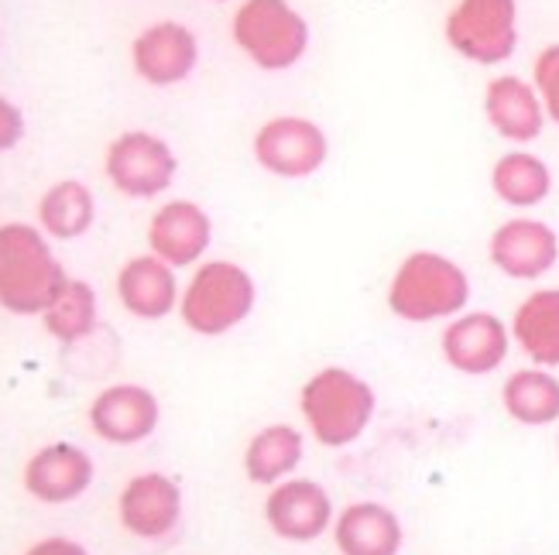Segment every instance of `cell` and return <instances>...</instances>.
Masks as SVG:
<instances>
[{
	"instance_id": "cell-1",
	"label": "cell",
	"mask_w": 559,
	"mask_h": 555,
	"mask_svg": "<svg viewBox=\"0 0 559 555\" xmlns=\"http://www.w3.org/2000/svg\"><path fill=\"white\" fill-rule=\"evenodd\" d=\"M471 305V278L440 251H412L388 281V309L412 326L450 323Z\"/></svg>"
},
{
	"instance_id": "cell-2",
	"label": "cell",
	"mask_w": 559,
	"mask_h": 555,
	"mask_svg": "<svg viewBox=\"0 0 559 555\" xmlns=\"http://www.w3.org/2000/svg\"><path fill=\"white\" fill-rule=\"evenodd\" d=\"M378 395L368 381L347 367L316 371L299 388V415L309 436L323 449L354 446L371 429Z\"/></svg>"
},
{
	"instance_id": "cell-3",
	"label": "cell",
	"mask_w": 559,
	"mask_h": 555,
	"mask_svg": "<svg viewBox=\"0 0 559 555\" xmlns=\"http://www.w3.org/2000/svg\"><path fill=\"white\" fill-rule=\"evenodd\" d=\"M69 281L48 237L32 224H0V309L41 316Z\"/></svg>"
},
{
	"instance_id": "cell-4",
	"label": "cell",
	"mask_w": 559,
	"mask_h": 555,
	"mask_svg": "<svg viewBox=\"0 0 559 555\" xmlns=\"http://www.w3.org/2000/svg\"><path fill=\"white\" fill-rule=\"evenodd\" d=\"M258 302V285L237 261H203L179 295V316L197 336H227L245 323Z\"/></svg>"
},
{
	"instance_id": "cell-5",
	"label": "cell",
	"mask_w": 559,
	"mask_h": 555,
	"mask_svg": "<svg viewBox=\"0 0 559 555\" xmlns=\"http://www.w3.org/2000/svg\"><path fill=\"white\" fill-rule=\"evenodd\" d=\"M234 45L264 72H285L309 48V24L288 0H245L230 21Z\"/></svg>"
},
{
	"instance_id": "cell-6",
	"label": "cell",
	"mask_w": 559,
	"mask_h": 555,
	"mask_svg": "<svg viewBox=\"0 0 559 555\" xmlns=\"http://www.w3.org/2000/svg\"><path fill=\"white\" fill-rule=\"evenodd\" d=\"M443 35L460 59L501 65L519 48V0H456Z\"/></svg>"
},
{
	"instance_id": "cell-7",
	"label": "cell",
	"mask_w": 559,
	"mask_h": 555,
	"mask_svg": "<svg viewBox=\"0 0 559 555\" xmlns=\"http://www.w3.org/2000/svg\"><path fill=\"white\" fill-rule=\"evenodd\" d=\"M104 172L110 185L128 200H155L173 189L179 176V158L152 131H124L110 141Z\"/></svg>"
},
{
	"instance_id": "cell-8",
	"label": "cell",
	"mask_w": 559,
	"mask_h": 555,
	"mask_svg": "<svg viewBox=\"0 0 559 555\" xmlns=\"http://www.w3.org/2000/svg\"><path fill=\"white\" fill-rule=\"evenodd\" d=\"M330 158L326 131L309 117L278 113L254 134V161L278 179H309Z\"/></svg>"
},
{
	"instance_id": "cell-9",
	"label": "cell",
	"mask_w": 559,
	"mask_h": 555,
	"mask_svg": "<svg viewBox=\"0 0 559 555\" xmlns=\"http://www.w3.org/2000/svg\"><path fill=\"white\" fill-rule=\"evenodd\" d=\"M261 515L269 532L292 545H309L323 539L336 518L330 491L309 476H288L282 484L269 487Z\"/></svg>"
},
{
	"instance_id": "cell-10",
	"label": "cell",
	"mask_w": 559,
	"mask_h": 555,
	"mask_svg": "<svg viewBox=\"0 0 559 555\" xmlns=\"http://www.w3.org/2000/svg\"><path fill=\"white\" fill-rule=\"evenodd\" d=\"M512 350V329L495 312L464 309L440 333V353L456 374H495Z\"/></svg>"
},
{
	"instance_id": "cell-11",
	"label": "cell",
	"mask_w": 559,
	"mask_h": 555,
	"mask_svg": "<svg viewBox=\"0 0 559 555\" xmlns=\"http://www.w3.org/2000/svg\"><path fill=\"white\" fill-rule=\"evenodd\" d=\"M117 521L134 539H168L182 524V487L158 470L131 476L117 497Z\"/></svg>"
},
{
	"instance_id": "cell-12",
	"label": "cell",
	"mask_w": 559,
	"mask_h": 555,
	"mask_svg": "<svg viewBox=\"0 0 559 555\" xmlns=\"http://www.w3.org/2000/svg\"><path fill=\"white\" fill-rule=\"evenodd\" d=\"M90 429L96 439H104L110 446H138L148 436H155V429L162 422V405L158 398L144 388V384H110L100 395L90 401Z\"/></svg>"
},
{
	"instance_id": "cell-13",
	"label": "cell",
	"mask_w": 559,
	"mask_h": 555,
	"mask_svg": "<svg viewBox=\"0 0 559 555\" xmlns=\"http://www.w3.org/2000/svg\"><path fill=\"white\" fill-rule=\"evenodd\" d=\"M488 257L504 278L539 281L556 268L559 237L546 220H536V216H512V220H504L491 233Z\"/></svg>"
},
{
	"instance_id": "cell-14",
	"label": "cell",
	"mask_w": 559,
	"mask_h": 555,
	"mask_svg": "<svg viewBox=\"0 0 559 555\" xmlns=\"http://www.w3.org/2000/svg\"><path fill=\"white\" fill-rule=\"evenodd\" d=\"M93 456L72 443H48L41 446L21 470V484L38 504H72L93 487Z\"/></svg>"
},
{
	"instance_id": "cell-15",
	"label": "cell",
	"mask_w": 559,
	"mask_h": 555,
	"mask_svg": "<svg viewBox=\"0 0 559 555\" xmlns=\"http://www.w3.org/2000/svg\"><path fill=\"white\" fill-rule=\"evenodd\" d=\"M200 62V41L179 21L148 24L131 45V65L148 86H176Z\"/></svg>"
},
{
	"instance_id": "cell-16",
	"label": "cell",
	"mask_w": 559,
	"mask_h": 555,
	"mask_svg": "<svg viewBox=\"0 0 559 555\" xmlns=\"http://www.w3.org/2000/svg\"><path fill=\"white\" fill-rule=\"evenodd\" d=\"M213 244L210 213L192 200H168L155 209L148 224V254L162 257L173 268H192Z\"/></svg>"
},
{
	"instance_id": "cell-17",
	"label": "cell",
	"mask_w": 559,
	"mask_h": 555,
	"mask_svg": "<svg viewBox=\"0 0 559 555\" xmlns=\"http://www.w3.org/2000/svg\"><path fill=\"white\" fill-rule=\"evenodd\" d=\"M333 545L340 555H399L405 545L402 518L378 500H354L333 518Z\"/></svg>"
},
{
	"instance_id": "cell-18",
	"label": "cell",
	"mask_w": 559,
	"mask_h": 555,
	"mask_svg": "<svg viewBox=\"0 0 559 555\" xmlns=\"http://www.w3.org/2000/svg\"><path fill=\"white\" fill-rule=\"evenodd\" d=\"M179 278L173 264H165L155 254L131 257L117 272V299L138 319H165L179 312Z\"/></svg>"
},
{
	"instance_id": "cell-19",
	"label": "cell",
	"mask_w": 559,
	"mask_h": 555,
	"mask_svg": "<svg viewBox=\"0 0 559 555\" xmlns=\"http://www.w3.org/2000/svg\"><path fill=\"white\" fill-rule=\"evenodd\" d=\"M484 117L498 137L512 144H532L546 128V110L532 83L522 76H495L484 89Z\"/></svg>"
},
{
	"instance_id": "cell-20",
	"label": "cell",
	"mask_w": 559,
	"mask_h": 555,
	"mask_svg": "<svg viewBox=\"0 0 559 555\" xmlns=\"http://www.w3.org/2000/svg\"><path fill=\"white\" fill-rule=\"evenodd\" d=\"M512 343L536 367H559V288H536L528 292L512 316Z\"/></svg>"
},
{
	"instance_id": "cell-21",
	"label": "cell",
	"mask_w": 559,
	"mask_h": 555,
	"mask_svg": "<svg viewBox=\"0 0 559 555\" xmlns=\"http://www.w3.org/2000/svg\"><path fill=\"white\" fill-rule=\"evenodd\" d=\"M306 456V439L296 425L272 422L258 429L245 446V473L258 487H275L282 480L296 476Z\"/></svg>"
},
{
	"instance_id": "cell-22",
	"label": "cell",
	"mask_w": 559,
	"mask_h": 555,
	"mask_svg": "<svg viewBox=\"0 0 559 555\" xmlns=\"http://www.w3.org/2000/svg\"><path fill=\"white\" fill-rule=\"evenodd\" d=\"M501 408L508 419L528 429L559 422V377L536 364L508 374L501 384Z\"/></svg>"
},
{
	"instance_id": "cell-23",
	"label": "cell",
	"mask_w": 559,
	"mask_h": 555,
	"mask_svg": "<svg viewBox=\"0 0 559 555\" xmlns=\"http://www.w3.org/2000/svg\"><path fill=\"white\" fill-rule=\"evenodd\" d=\"M491 189L495 196L512 206V209H532L549 200L552 192V172L549 165L532 155L525 148H515V152H504L495 168H491Z\"/></svg>"
},
{
	"instance_id": "cell-24",
	"label": "cell",
	"mask_w": 559,
	"mask_h": 555,
	"mask_svg": "<svg viewBox=\"0 0 559 555\" xmlns=\"http://www.w3.org/2000/svg\"><path fill=\"white\" fill-rule=\"evenodd\" d=\"M96 220V200L80 179H62L38 200V230L52 240H80Z\"/></svg>"
},
{
	"instance_id": "cell-25",
	"label": "cell",
	"mask_w": 559,
	"mask_h": 555,
	"mask_svg": "<svg viewBox=\"0 0 559 555\" xmlns=\"http://www.w3.org/2000/svg\"><path fill=\"white\" fill-rule=\"evenodd\" d=\"M96 323H100V299H96L93 285L83 278H69L59 288V295L41 312L45 333L66 347L83 343L86 336H93Z\"/></svg>"
},
{
	"instance_id": "cell-26",
	"label": "cell",
	"mask_w": 559,
	"mask_h": 555,
	"mask_svg": "<svg viewBox=\"0 0 559 555\" xmlns=\"http://www.w3.org/2000/svg\"><path fill=\"white\" fill-rule=\"evenodd\" d=\"M532 86H536L546 120L559 124V45H546L536 56V65H532Z\"/></svg>"
},
{
	"instance_id": "cell-27",
	"label": "cell",
	"mask_w": 559,
	"mask_h": 555,
	"mask_svg": "<svg viewBox=\"0 0 559 555\" xmlns=\"http://www.w3.org/2000/svg\"><path fill=\"white\" fill-rule=\"evenodd\" d=\"M21 137H24V113L8 96H0V152L17 148Z\"/></svg>"
},
{
	"instance_id": "cell-28",
	"label": "cell",
	"mask_w": 559,
	"mask_h": 555,
	"mask_svg": "<svg viewBox=\"0 0 559 555\" xmlns=\"http://www.w3.org/2000/svg\"><path fill=\"white\" fill-rule=\"evenodd\" d=\"M21 555H90L83 542L76 539H66V535H52V539H41L32 548H24Z\"/></svg>"
},
{
	"instance_id": "cell-29",
	"label": "cell",
	"mask_w": 559,
	"mask_h": 555,
	"mask_svg": "<svg viewBox=\"0 0 559 555\" xmlns=\"http://www.w3.org/2000/svg\"><path fill=\"white\" fill-rule=\"evenodd\" d=\"M556 449H559V436H556Z\"/></svg>"
}]
</instances>
